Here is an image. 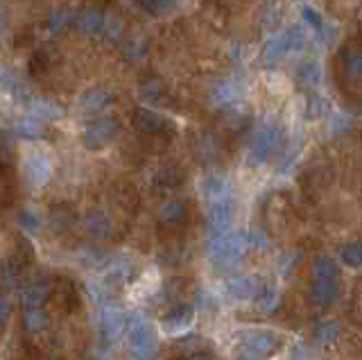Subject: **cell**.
<instances>
[{"label":"cell","instance_id":"2","mask_svg":"<svg viewBox=\"0 0 362 360\" xmlns=\"http://www.w3.org/2000/svg\"><path fill=\"white\" fill-rule=\"evenodd\" d=\"M249 249V240L242 231H229L220 234L218 238L209 243V254L211 260L216 265H231L236 260L245 256V252Z\"/></svg>","mask_w":362,"mask_h":360},{"label":"cell","instance_id":"7","mask_svg":"<svg viewBox=\"0 0 362 360\" xmlns=\"http://www.w3.org/2000/svg\"><path fill=\"white\" fill-rule=\"evenodd\" d=\"M312 301L319 306H331L333 301L340 294V288H337V281H315L312 285Z\"/></svg>","mask_w":362,"mask_h":360},{"label":"cell","instance_id":"11","mask_svg":"<svg viewBox=\"0 0 362 360\" xmlns=\"http://www.w3.org/2000/svg\"><path fill=\"white\" fill-rule=\"evenodd\" d=\"M127 279H129V265L118 263V265H111L109 269H106L102 285L104 288H116V285L127 283Z\"/></svg>","mask_w":362,"mask_h":360},{"label":"cell","instance_id":"13","mask_svg":"<svg viewBox=\"0 0 362 360\" xmlns=\"http://www.w3.org/2000/svg\"><path fill=\"white\" fill-rule=\"evenodd\" d=\"M204 191H207V198L213 200V202H222V198L227 195V182L220 177H209L207 182H204Z\"/></svg>","mask_w":362,"mask_h":360},{"label":"cell","instance_id":"1","mask_svg":"<svg viewBox=\"0 0 362 360\" xmlns=\"http://www.w3.org/2000/svg\"><path fill=\"white\" fill-rule=\"evenodd\" d=\"M127 340L129 351L136 360H152L159 349V335L154 326L141 315H131L127 320Z\"/></svg>","mask_w":362,"mask_h":360},{"label":"cell","instance_id":"15","mask_svg":"<svg viewBox=\"0 0 362 360\" xmlns=\"http://www.w3.org/2000/svg\"><path fill=\"white\" fill-rule=\"evenodd\" d=\"M342 263L347 267H360L362 265V243H349L342 249Z\"/></svg>","mask_w":362,"mask_h":360},{"label":"cell","instance_id":"8","mask_svg":"<svg viewBox=\"0 0 362 360\" xmlns=\"http://www.w3.org/2000/svg\"><path fill=\"white\" fill-rule=\"evenodd\" d=\"M48 294H50V290H48L44 283H30L21 290V301L28 308H39L41 304L48 301Z\"/></svg>","mask_w":362,"mask_h":360},{"label":"cell","instance_id":"21","mask_svg":"<svg viewBox=\"0 0 362 360\" xmlns=\"http://www.w3.org/2000/svg\"><path fill=\"white\" fill-rule=\"evenodd\" d=\"M292 360H315V351L308 349V347H294Z\"/></svg>","mask_w":362,"mask_h":360},{"label":"cell","instance_id":"6","mask_svg":"<svg viewBox=\"0 0 362 360\" xmlns=\"http://www.w3.org/2000/svg\"><path fill=\"white\" fill-rule=\"evenodd\" d=\"M191 322H193V308L186 304L175 306L170 313H166V317H163V324H166L168 331H181Z\"/></svg>","mask_w":362,"mask_h":360},{"label":"cell","instance_id":"23","mask_svg":"<svg viewBox=\"0 0 362 360\" xmlns=\"http://www.w3.org/2000/svg\"><path fill=\"white\" fill-rule=\"evenodd\" d=\"M3 320H10V301L7 299H3Z\"/></svg>","mask_w":362,"mask_h":360},{"label":"cell","instance_id":"9","mask_svg":"<svg viewBox=\"0 0 362 360\" xmlns=\"http://www.w3.org/2000/svg\"><path fill=\"white\" fill-rule=\"evenodd\" d=\"M340 265L331 256H319L315 260V281H337Z\"/></svg>","mask_w":362,"mask_h":360},{"label":"cell","instance_id":"10","mask_svg":"<svg viewBox=\"0 0 362 360\" xmlns=\"http://www.w3.org/2000/svg\"><path fill=\"white\" fill-rule=\"evenodd\" d=\"M312 335H315V340L319 342V345H333V342L340 340V326H337L333 320H324V322H319L315 326V331H312Z\"/></svg>","mask_w":362,"mask_h":360},{"label":"cell","instance_id":"17","mask_svg":"<svg viewBox=\"0 0 362 360\" xmlns=\"http://www.w3.org/2000/svg\"><path fill=\"white\" fill-rule=\"evenodd\" d=\"M46 324H48V317L41 308H28L26 310V329L28 331L37 333V331L44 329Z\"/></svg>","mask_w":362,"mask_h":360},{"label":"cell","instance_id":"12","mask_svg":"<svg viewBox=\"0 0 362 360\" xmlns=\"http://www.w3.org/2000/svg\"><path fill=\"white\" fill-rule=\"evenodd\" d=\"M229 222H231V207L225 202H218L216 207H213L211 211V225L213 229H218V231H222V229H227Z\"/></svg>","mask_w":362,"mask_h":360},{"label":"cell","instance_id":"22","mask_svg":"<svg viewBox=\"0 0 362 360\" xmlns=\"http://www.w3.org/2000/svg\"><path fill=\"white\" fill-rule=\"evenodd\" d=\"M263 358H265V356L258 354V351L249 349V347H242L240 354H238V360H263Z\"/></svg>","mask_w":362,"mask_h":360},{"label":"cell","instance_id":"5","mask_svg":"<svg viewBox=\"0 0 362 360\" xmlns=\"http://www.w3.org/2000/svg\"><path fill=\"white\" fill-rule=\"evenodd\" d=\"M278 345H281V335L269 329H256L245 335V347L258 351L263 356L269 354V351H276Z\"/></svg>","mask_w":362,"mask_h":360},{"label":"cell","instance_id":"4","mask_svg":"<svg viewBox=\"0 0 362 360\" xmlns=\"http://www.w3.org/2000/svg\"><path fill=\"white\" fill-rule=\"evenodd\" d=\"M127 326V317L116 306H104L100 310V331L106 340H116Z\"/></svg>","mask_w":362,"mask_h":360},{"label":"cell","instance_id":"19","mask_svg":"<svg viewBox=\"0 0 362 360\" xmlns=\"http://www.w3.org/2000/svg\"><path fill=\"white\" fill-rule=\"evenodd\" d=\"M276 304V290L272 288V285H267V288H263V292L258 294V306L263 310H272Z\"/></svg>","mask_w":362,"mask_h":360},{"label":"cell","instance_id":"14","mask_svg":"<svg viewBox=\"0 0 362 360\" xmlns=\"http://www.w3.org/2000/svg\"><path fill=\"white\" fill-rule=\"evenodd\" d=\"M86 229H88L90 236H95V238H106V236H109V220H106L102 214L88 216Z\"/></svg>","mask_w":362,"mask_h":360},{"label":"cell","instance_id":"16","mask_svg":"<svg viewBox=\"0 0 362 360\" xmlns=\"http://www.w3.org/2000/svg\"><path fill=\"white\" fill-rule=\"evenodd\" d=\"M184 216H186V209H184V204H181V202H170V204H166V207L161 209V220H163V222H168V225L181 222Z\"/></svg>","mask_w":362,"mask_h":360},{"label":"cell","instance_id":"18","mask_svg":"<svg viewBox=\"0 0 362 360\" xmlns=\"http://www.w3.org/2000/svg\"><path fill=\"white\" fill-rule=\"evenodd\" d=\"M50 222H53V231H66V229L73 225V218L66 214V211H55Z\"/></svg>","mask_w":362,"mask_h":360},{"label":"cell","instance_id":"20","mask_svg":"<svg viewBox=\"0 0 362 360\" xmlns=\"http://www.w3.org/2000/svg\"><path fill=\"white\" fill-rule=\"evenodd\" d=\"M19 222L23 229H28V231H39V227H41L39 216H35L32 211H23V214L19 216Z\"/></svg>","mask_w":362,"mask_h":360},{"label":"cell","instance_id":"3","mask_svg":"<svg viewBox=\"0 0 362 360\" xmlns=\"http://www.w3.org/2000/svg\"><path fill=\"white\" fill-rule=\"evenodd\" d=\"M227 292H229V297L236 299V301H249L263 292V283H260L258 276L242 274V276H236V279L229 281Z\"/></svg>","mask_w":362,"mask_h":360},{"label":"cell","instance_id":"24","mask_svg":"<svg viewBox=\"0 0 362 360\" xmlns=\"http://www.w3.org/2000/svg\"><path fill=\"white\" fill-rule=\"evenodd\" d=\"M188 360H213V358L209 354H195V356H191Z\"/></svg>","mask_w":362,"mask_h":360}]
</instances>
